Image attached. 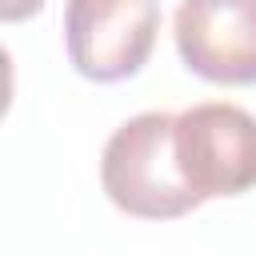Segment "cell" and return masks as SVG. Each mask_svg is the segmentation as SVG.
<instances>
[{"instance_id": "5", "label": "cell", "mask_w": 256, "mask_h": 256, "mask_svg": "<svg viewBox=\"0 0 256 256\" xmlns=\"http://www.w3.org/2000/svg\"><path fill=\"white\" fill-rule=\"evenodd\" d=\"M44 8V0H0V20H24V16H36Z\"/></svg>"}, {"instance_id": "3", "label": "cell", "mask_w": 256, "mask_h": 256, "mask_svg": "<svg viewBox=\"0 0 256 256\" xmlns=\"http://www.w3.org/2000/svg\"><path fill=\"white\" fill-rule=\"evenodd\" d=\"M176 164L200 200L256 188V116L220 100L192 104L176 116Z\"/></svg>"}, {"instance_id": "1", "label": "cell", "mask_w": 256, "mask_h": 256, "mask_svg": "<svg viewBox=\"0 0 256 256\" xmlns=\"http://www.w3.org/2000/svg\"><path fill=\"white\" fill-rule=\"evenodd\" d=\"M100 184L120 212L140 220H172L204 204L180 176L172 112H140L124 120L104 144Z\"/></svg>"}, {"instance_id": "4", "label": "cell", "mask_w": 256, "mask_h": 256, "mask_svg": "<svg viewBox=\"0 0 256 256\" xmlns=\"http://www.w3.org/2000/svg\"><path fill=\"white\" fill-rule=\"evenodd\" d=\"M176 52L212 84H256V0H180Z\"/></svg>"}, {"instance_id": "2", "label": "cell", "mask_w": 256, "mask_h": 256, "mask_svg": "<svg viewBox=\"0 0 256 256\" xmlns=\"http://www.w3.org/2000/svg\"><path fill=\"white\" fill-rule=\"evenodd\" d=\"M160 32V0H68L64 48L84 80L116 84L136 76Z\"/></svg>"}]
</instances>
